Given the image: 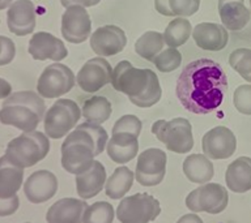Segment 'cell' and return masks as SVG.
<instances>
[{"label": "cell", "mask_w": 251, "mask_h": 223, "mask_svg": "<svg viewBox=\"0 0 251 223\" xmlns=\"http://www.w3.org/2000/svg\"><path fill=\"white\" fill-rule=\"evenodd\" d=\"M226 73L212 59L188 63L176 81V95L184 109L196 115L213 112L223 105L226 94Z\"/></svg>", "instance_id": "cell-1"}, {"label": "cell", "mask_w": 251, "mask_h": 223, "mask_svg": "<svg viewBox=\"0 0 251 223\" xmlns=\"http://www.w3.org/2000/svg\"><path fill=\"white\" fill-rule=\"evenodd\" d=\"M109 137L100 124H78L62 144V167L77 175L93 164L94 156H100L107 145Z\"/></svg>", "instance_id": "cell-2"}, {"label": "cell", "mask_w": 251, "mask_h": 223, "mask_svg": "<svg viewBox=\"0 0 251 223\" xmlns=\"http://www.w3.org/2000/svg\"><path fill=\"white\" fill-rule=\"evenodd\" d=\"M110 84L141 109L154 106L162 95L157 74L152 69L135 68L128 60H122L115 66Z\"/></svg>", "instance_id": "cell-3"}, {"label": "cell", "mask_w": 251, "mask_h": 223, "mask_svg": "<svg viewBox=\"0 0 251 223\" xmlns=\"http://www.w3.org/2000/svg\"><path fill=\"white\" fill-rule=\"evenodd\" d=\"M46 113V105L39 94L29 90L11 94L0 109V123L23 132L35 131Z\"/></svg>", "instance_id": "cell-4"}, {"label": "cell", "mask_w": 251, "mask_h": 223, "mask_svg": "<svg viewBox=\"0 0 251 223\" xmlns=\"http://www.w3.org/2000/svg\"><path fill=\"white\" fill-rule=\"evenodd\" d=\"M50 141L46 134L38 131L24 132L7 145L5 156L12 163L21 168L34 166L47 156Z\"/></svg>", "instance_id": "cell-5"}, {"label": "cell", "mask_w": 251, "mask_h": 223, "mask_svg": "<svg viewBox=\"0 0 251 223\" xmlns=\"http://www.w3.org/2000/svg\"><path fill=\"white\" fill-rule=\"evenodd\" d=\"M152 133L157 140L176 154H186L194 148L191 123L184 117H176L172 120H157L152 125Z\"/></svg>", "instance_id": "cell-6"}, {"label": "cell", "mask_w": 251, "mask_h": 223, "mask_svg": "<svg viewBox=\"0 0 251 223\" xmlns=\"http://www.w3.org/2000/svg\"><path fill=\"white\" fill-rule=\"evenodd\" d=\"M81 117V110L72 99H58L43 117V127L47 137L58 140L67 136L76 127Z\"/></svg>", "instance_id": "cell-7"}, {"label": "cell", "mask_w": 251, "mask_h": 223, "mask_svg": "<svg viewBox=\"0 0 251 223\" xmlns=\"http://www.w3.org/2000/svg\"><path fill=\"white\" fill-rule=\"evenodd\" d=\"M160 213L158 200L148 193H136L122 200L115 214L121 223H149Z\"/></svg>", "instance_id": "cell-8"}, {"label": "cell", "mask_w": 251, "mask_h": 223, "mask_svg": "<svg viewBox=\"0 0 251 223\" xmlns=\"http://www.w3.org/2000/svg\"><path fill=\"white\" fill-rule=\"evenodd\" d=\"M229 195L225 187L217 183L201 184L186 197V206L194 213L220 214L226 209Z\"/></svg>", "instance_id": "cell-9"}, {"label": "cell", "mask_w": 251, "mask_h": 223, "mask_svg": "<svg viewBox=\"0 0 251 223\" xmlns=\"http://www.w3.org/2000/svg\"><path fill=\"white\" fill-rule=\"evenodd\" d=\"M76 84V77L70 67L62 63H52L41 73L37 82V90L42 98H59L70 93Z\"/></svg>", "instance_id": "cell-10"}, {"label": "cell", "mask_w": 251, "mask_h": 223, "mask_svg": "<svg viewBox=\"0 0 251 223\" xmlns=\"http://www.w3.org/2000/svg\"><path fill=\"white\" fill-rule=\"evenodd\" d=\"M168 156L161 149L151 148L141 153L137 158L135 178L143 187H154L164 180Z\"/></svg>", "instance_id": "cell-11"}, {"label": "cell", "mask_w": 251, "mask_h": 223, "mask_svg": "<svg viewBox=\"0 0 251 223\" xmlns=\"http://www.w3.org/2000/svg\"><path fill=\"white\" fill-rule=\"evenodd\" d=\"M113 68L105 58H93L80 68L76 76V84L86 93H97L111 82Z\"/></svg>", "instance_id": "cell-12"}, {"label": "cell", "mask_w": 251, "mask_h": 223, "mask_svg": "<svg viewBox=\"0 0 251 223\" xmlns=\"http://www.w3.org/2000/svg\"><path fill=\"white\" fill-rule=\"evenodd\" d=\"M92 21L85 7L72 5L62 16V35L67 42L80 45L89 38Z\"/></svg>", "instance_id": "cell-13"}, {"label": "cell", "mask_w": 251, "mask_h": 223, "mask_svg": "<svg viewBox=\"0 0 251 223\" xmlns=\"http://www.w3.org/2000/svg\"><path fill=\"white\" fill-rule=\"evenodd\" d=\"M237 148V140L233 131L219 125L208 131L201 140V149L209 159H227Z\"/></svg>", "instance_id": "cell-14"}, {"label": "cell", "mask_w": 251, "mask_h": 223, "mask_svg": "<svg viewBox=\"0 0 251 223\" xmlns=\"http://www.w3.org/2000/svg\"><path fill=\"white\" fill-rule=\"evenodd\" d=\"M127 45L126 33L119 26L105 25L96 29L90 35V47L100 56H114L125 50Z\"/></svg>", "instance_id": "cell-15"}, {"label": "cell", "mask_w": 251, "mask_h": 223, "mask_svg": "<svg viewBox=\"0 0 251 223\" xmlns=\"http://www.w3.org/2000/svg\"><path fill=\"white\" fill-rule=\"evenodd\" d=\"M27 51L34 60H52L55 63L62 62L68 55V50L62 39L46 31L33 34Z\"/></svg>", "instance_id": "cell-16"}, {"label": "cell", "mask_w": 251, "mask_h": 223, "mask_svg": "<svg viewBox=\"0 0 251 223\" xmlns=\"http://www.w3.org/2000/svg\"><path fill=\"white\" fill-rule=\"evenodd\" d=\"M58 191V179L49 170L33 172L24 184V193L31 203H42L52 199Z\"/></svg>", "instance_id": "cell-17"}, {"label": "cell", "mask_w": 251, "mask_h": 223, "mask_svg": "<svg viewBox=\"0 0 251 223\" xmlns=\"http://www.w3.org/2000/svg\"><path fill=\"white\" fill-rule=\"evenodd\" d=\"M35 5L31 3V0H16L8 8V29L13 34L19 37L31 34L35 27Z\"/></svg>", "instance_id": "cell-18"}, {"label": "cell", "mask_w": 251, "mask_h": 223, "mask_svg": "<svg viewBox=\"0 0 251 223\" xmlns=\"http://www.w3.org/2000/svg\"><path fill=\"white\" fill-rule=\"evenodd\" d=\"M192 38L199 48L216 52L226 47L229 41V31L226 27L220 23L201 22L192 29Z\"/></svg>", "instance_id": "cell-19"}, {"label": "cell", "mask_w": 251, "mask_h": 223, "mask_svg": "<svg viewBox=\"0 0 251 223\" xmlns=\"http://www.w3.org/2000/svg\"><path fill=\"white\" fill-rule=\"evenodd\" d=\"M86 207L88 205L84 200L62 199L47 210L46 221L47 223H82Z\"/></svg>", "instance_id": "cell-20"}, {"label": "cell", "mask_w": 251, "mask_h": 223, "mask_svg": "<svg viewBox=\"0 0 251 223\" xmlns=\"http://www.w3.org/2000/svg\"><path fill=\"white\" fill-rule=\"evenodd\" d=\"M106 183V170L103 164L94 160L86 171L76 175V189L82 200L93 199L103 189Z\"/></svg>", "instance_id": "cell-21"}, {"label": "cell", "mask_w": 251, "mask_h": 223, "mask_svg": "<svg viewBox=\"0 0 251 223\" xmlns=\"http://www.w3.org/2000/svg\"><path fill=\"white\" fill-rule=\"evenodd\" d=\"M106 150L110 159L115 163L123 164L132 160L139 152V141L137 136L131 133H114L107 141Z\"/></svg>", "instance_id": "cell-22"}, {"label": "cell", "mask_w": 251, "mask_h": 223, "mask_svg": "<svg viewBox=\"0 0 251 223\" xmlns=\"http://www.w3.org/2000/svg\"><path fill=\"white\" fill-rule=\"evenodd\" d=\"M227 188L234 193H246L251 191V158L239 156L231 162L225 172Z\"/></svg>", "instance_id": "cell-23"}, {"label": "cell", "mask_w": 251, "mask_h": 223, "mask_svg": "<svg viewBox=\"0 0 251 223\" xmlns=\"http://www.w3.org/2000/svg\"><path fill=\"white\" fill-rule=\"evenodd\" d=\"M221 22L227 30L241 31L251 20V12L243 1H227L219 5Z\"/></svg>", "instance_id": "cell-24"}, {"label": "cell", "mask_w": 251, "mask_h": 223, "mask_svg": "<svg viewBox=\"0 0 251 223\" xmlns=\"http://www.w3.org/2000/svg\"><path fill=\"white\" fill-rule=\"evenodd\" d=\"M24 181V168L16 166L7 156H0V199L15 196Z\"/></svg>", "instance_id": "cell-25"}, {"label": "cell", "mask_w": 251, "mask_h": 223, "mask_svg": "<svg viewBox=\"0 0 251 223\" xmlns=\"http://www.w3.org/2000/svg\"><path fill=\"white\" fill-rule=\"evenodd\" d=\"M183 172L191 183H209L215 175L213 163L205 154H191L183 162Z\"/></svg>", "instance_id": "cell-26"}, {"label": "cell", "mask_w": 251, "mask_h": 223, "mask_svg": "<svg viewBox=\"0 0 251 223\" xmlns=\"http://www.w3.org/2000/svg\"><path fill=\"white\" fill-rule=\"evenodd\" d=\"M111 103L106 97L102 95H94L90 97L84 102V106L81 109V116H84L88 123L93 124H100L109 120L111 116Z\"/></svg>", "instance_id": "cell-27"}, {"label": "cell", "mask_w": 251, "mask_h": 223, "mask_svg": "<svg viewBox=\"0 0 251 223\" xmlns=\"http://www.w3.org/2000/svg\"><path fill=\"white\" fill-rule=\"evenodd\" d=\"M133 178L135 174L128 167H118L106 181V195L113 200L125 197L126 193L132 187Z\"/></svg>", "instance_id": "cell-28"}, {"label": "cell", "mask_w": 251, "mask_h": 223, "mask_svg": "<svg viewBox=\"0 0 251 223\" xmlns=\"http://www.w3.org/2000/svg\"><path fill=\"white\" fill-rule=\"evenodd\" d=\"M164 34L158 31H145L135 43V51L140 58L153 62L157 55L164 50Z\"/></svg>", "instance_id": "cell-29"}, {"label": "cell", "mask_w": 251, "mask_h": 223, "mask_svg": "<svg viewBox=\"0 0 251 223\" xmlns=\"http://www.w3.org/2000/svg\"><path fill=\"white\" fill-rule=\"evenodd\" d=\"M191 34V22L186 17H176L173 21H170L164 31L165 45H168L169 47H174V48L183 46Z\"/></svg>", "instance_id": "cell-30"}, {"label": "cell", "mask_w": 251, "mask_h": 223, "mask_svg": "<svg viewBox=\"0 0 251 223\" xmlns=\"http://www.w3.org/2000/svg\"><path fill=\"white\" fill-rule=\"evenodd\" d=\"M114 207L106 201H97L86 207L82 223H113Z\"/></svg>", "instance_id": "cell-31"}, {"label": "cell", "mask_w": 251, "mask_h": 223, "mask_svg": "<svg viewBox=\"0 0 251 223\" xmlns=\"http://www.w3.org/2000/svg\"><path fill=\"white\" fill-rule=\"evenodd\" d=\"M229 64L245 81L251 84V50L237 48L229 56Z\"/></svg>", "instance_id": "cell-32"}, {"label": "cell", "mask_w": 251, "mask_h": 223, "mask_svg": "<svg viewBox=\"0 0 251 223\" xmlns=\"http://www.w3.org/2000/svg\"><path fill=\"white\" fill-rule=\"evenodd\" d=\"M153 64L157 67V69L162 73H169L176 70L182 63V54L174 47H168L157 55Z\"/></svg>", "instance_id": "cell-33"}, {"label": "cell", "mask_w": 251, "mask_h": 223, "mask_svg": "<svg viewBox=\"0 0 251 223\" xmlns=\"http://www.w3.org/2000/svg\"><path fill=\"white\" fill-rule=\"evenodd\" d=\"M141 120L136 115H123L122 117H119L117 121H115V124L113 127V131L111 133H121V132H126V133H131V134H135V136L139 137L141 132Z\"/></svg>", "instance_id": "cell-34"}, {"label": "cell", "mask_w": 251, "mask_h": 223, "mask_svg": "<svg viewBox=\"0 0 251 223\" xmlns=\"http://www.w3.org/2000/svg\"><path fill=\"white\" fill-rule=\"evenodd\" d=\"M233 103L238 112L242 115H251V85L238 86L233 95Z\"/></svg>", "instance_id": "cell-35"}, {"label": "cell", "mask_w": 251, "mask_h": 223, "mask_svg": "<svg viewBox=\"0 0 251 223\" xmlns=\"http://www.w3.org/2000/svg\"><path fill=\"white\" fill-rule=\"evenodd\" d=\"M173 17H190L200 8V0H169Z\"/></svg>", "instance_id": "cell-36"}, {"label": "cell", "mask_w": 251, "mask_h": 223, "mask_svg": "<svg viewBox=\"0 0 251 223\" xmlns=\"http://www.w3.org/2000/svg\"><path fill=\"white\" fill-rule=\"evenodd\" d=\"M16 55V46L8 37L0 35V66H7L13 60Z\"/></svg>", "instance_id": "cell-37"}, {"label": "cell", "mask_w": 251, "mask_h": 223, "mask_svg": "<svg viewBox=\"0 0 251 223\" xmlns=\"http://www.w3.org/2000/svg\"><path fill=\"white\" fill-rule=\"evenodd\" d=\"M20 206V200L17 195L12 196L9 199H0V217H8L15 214Z\"/></svg>", "instance_id": "cell-38"}, {"label": "cell", "mask_w": 251, "mask_h": 223, "mask_svg": "<svg viewBox=\"0 0 251 223\" xmlns=\"http://www.w3.org/2000/svg\"><path fill=\"white\" fill-rule=\"evenodd\" d=\"M101 0H60V4L63 7H72V5H81V7H94L97 5Z\"/></svg>", "instance_id": "cell-39"}, {"label": "cell", "mask_w": 251, "mask_h": 223, "mask_svg": "<svg viewBox=\"0 0 251 223\" xmlns=\"http://www.w3.org/2000/svg\"><path fill=\"white\" fill-rule=\"evenodd\" d=\"M154 8L158 13L168 17H173V13L169 7V0H154Z\"/></svg>", "instance_id": "cell-40"}, {"label": "cell", "mask_w": 251, "mask_h": 223, "mask_svg": "<svg viewBox=\"0 0 251 223\" xmlns=\"http://www.w3.org/2000/svg\"><path fill=\"white\" fill-rule=\"evenodd\" d=\"M12 94V86L4 78H0V99H5Z\"/></svg>", "instance_id": "cell-41"}, {"label": "cell", "mask_w": 251, "mask_h": 223, "mask_svg": "<svg viewBox=\"0 0 251 223\" xmlns=\"http://www.w3.org/2000/svg\"><path fill=\"white\" fill-rule=\"evenodd\" d=\"M176 223H204V222H203V219L200 218L199 215L186 214V215H183V217H180Z\"/></svg>", "instance_id": "cell-42"}, {"label": "cell", "mask_w": 251, "mask_h": 223, "mask_svg": "<svg viewBox=\"0 0 251 223\" xmlns=\"http://www.w3.org/2000/svg\"><path fill=\"white\" fill-rule=\"evenodd\" d=\"M12 3H13V0H0V11L5 9V8H9Z\"/></svg>", "instance_id": "cell-43"}, {"label": "cell", "mask_w": 251, "mask_h": 223, "mask_svg": "<svg viewBox=\"0 0 251 223\" xmlns=\"http://www.w3.org/2000/svg\"><path fill=\"white\" fill-rule=\"evenodd\" d=\"M227 1H245V0H219V5L224 3H227Z\"/></svg>", "instance_id": "cell-44"}, {"label": "cell", "mask_w": 251, "mask_h": 223, "mask_svg": "<svg viewBox=\"0 0 251 223\" xmlns=\"http://www.w3.org/2000/svg\"><path fill=\"white\" fill-rule=\"evenodd\" d=\"M250 7H251V0H250Z\"/></svg>", "instance_id": "cell-45"}]
</instances>
